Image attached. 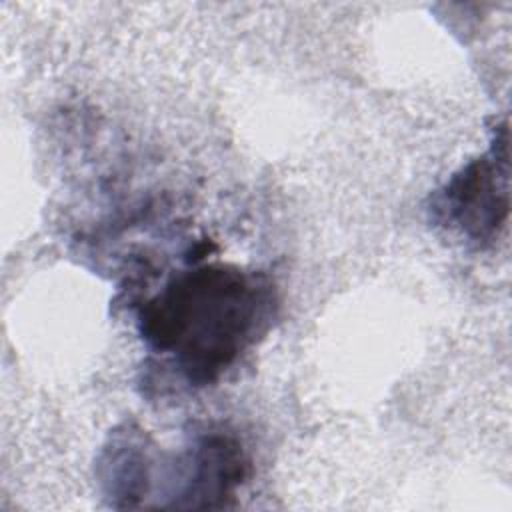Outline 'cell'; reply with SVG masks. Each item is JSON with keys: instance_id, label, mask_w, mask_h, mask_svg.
Here are the masks:
<instances>
[{"instance_id": "6da1fadb", "label": "cell", "mask_w": 512, "mask_h": 512, "mask_svg": "<svg viewBox=\"0 0 512 512\" xmlns=\"http://www.w3.org/2000/svg\"><path fill=\"white\" fill-rule=\"evenodd\" d=\"M272 286L236 266L206 264L174 276L138 314L140 334L194 386L216 382L272 314Z\"/></svg>"}, {"instance_id": "7a4b0ae2", "label": "cell", "mask_w": 512, "mask_h": 512, "mask_svg": "<svg viewBox=\"0 0 512 512\" xmlns=\"http://www.w3.org/2000/svg\"><path fill=\"white\" fill-rule=\"evenodd\" d=\"M508 128L498 126L492 148L468 162L434 196L432 212L480 248L494 242L508 218Z\"/></svg>"}]
</instances>
